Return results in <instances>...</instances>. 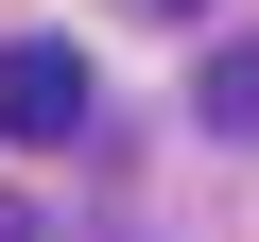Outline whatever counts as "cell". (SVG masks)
Instances as JSON below:
<instances>
[{"instance_id": "obj_1", "label": "cell", "mask_w": 259, "mask_h": 242, "mask_svg": "<svg viewBox=\"0 0 259 242\" xmlns=\"http://www.w3.org/2000/svg\"><path fill=\"white\" fill-rule=\"evenodd\" d=\"M69 121H87V52L18 35V52H0V139H69Z\"/></svg>"}, {"instance_id": "obj_2", "label": "cell", "mask_w": 259, "mask_h": 242, "mask_svg": "<svg viewBox=\"0 0 259 242\" xmlns=\"http://www.w3.org/2000/svg\"><path fill=\"white\" fill-rule=\"evenodd\" d=\"M156 18H190V0H156Z\"/></svg>"}]
</instances>
